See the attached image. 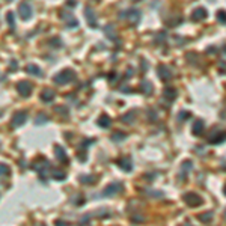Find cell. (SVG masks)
<instances>
[{
  "instance_id": "11",
  "label": "cell",
  "mask_w": 226,
  "mask_h": 226,
  "mask_svg": "<svg viewBox=\"0 0 226 226\" xmlns=\"http://www.w3.org/2000/svg\"><path fill=\"white\" fill-rule=\"evenodd\" d=\"M85 14H86V20H88V23H89L92 27H95V26H97V15H95L93 9H92V8H86V9H85Z\"/></svg>"
},
{
  "instance_id": "32",
  "label": "cell",
  "mask_w": 226,
  "mask_h": 226,
  "mask_svg": "<svg viewBox=\"0 0 226 226\" xmlns=\"http://www.w3.org/2000/svg\"><path fill=\"white\" fill-rule=\"evenodd\" d=\"M217 20L222 23V24H225V21H226V20H225V12H223V11L219 12V14H217Z\"/></svg>"
},
{
  "instance_id": "29",
  "label": "cell",
  "mask_w": 226,
  "mask_h": 226,
  "mask_svg": "<svg viewBox=\"0 0 226 226\" xmlns=\"http://www.w3.org/2000/svg\"><path fill=\"white\" fill-rule=\"evenodd\" d=\"M48 121V118L45 116V115H39V116H36V124H45Z\"/></svg>"
},
{
  "instance_id": "14",
  "label": "cell",
  "mask_w": 226,
  "mask_h": 226,
  "mask_svg": "<svg viewBox=\"0 0 226 226\" xmlns=\"http://www.w3.org/2000/svg\"><path fill=\"white\" fill-rule=\"evenodd\" d=\"M118 164H119V167H122V169L127 170V172H130V170L133 169V163H131V160L128 157L121 158V160L118 161Z\"/></svg>"
},
{
  "instance_id": "22",
  "label": "cell",
  "mask_w": 226,
  "mask_h": 226,
  "mask_svg": "<svg viewBox=\"0 0 226 226\" xmlns=\"http://www.w3.org/2000/svg\"><path fill=\"white\" fill-rule=\"evenodd\" d=\"M6 20L9 23V27L14 30V29H15V14H14V12H8V14H6Z\"/></svg>"
},
{
  "instance_id": "19",
  "label": "cell",
  "mask_w": 226,
  "mask_h": 226,
  "mask_svg": "<svg viewBox=\"0 0 226 226\" xmlns=\"http://www.w3.org/2000/svg\"><path fill=\"white\" fill-rule=\"evenodd\" d=\"M140 89L143 90V93H149V95H151V93H152V85H151V83H149V81H146V80H143V81H142V83H140Z\"/></svg>"
},
{
  "instance_id": "7",
  "label": "cell",
  "mask_w": 226,
  "mask_h": 226,
  "mask_svg": "<svg viewBox=\"0 0 226 226\" xmlns=\"http://www.w3.org/2000/svg\"><path fill=\"white\" fill-rule=\"evenodd\" d=\"M27 121V113L26 112H17L12 116V127H21L24 122Z\"/></svg>"
},
{
  "instance_id": "1",
  "label": "cell",
  "mask_w": 226,
  "mask_h": 226,
  "mask_svg": "<svg viewBox=\"0 0 226 226\" xmlns=\"http://www.w3.org/2000/svg\"><path fill=\"white\" fill-rule=\"evenodd\" d=\"M72 79H74V71L72 69H63L59 74H56L53 80H54V83H57V85H67Z\"/></svg>"
},
{
  "instance_id": "16",
  "label": "cell",
  "mask_w": 226,
  "mask_h": 226,
  "mask_svg": "<svg viewBox=\"0 0 226 226\" xmlns=\"http://www.w3.org/2000/svg\"><path fill=\"white\" fill-rule=\"evenodd\" d=\"M203 128H205V125H203L202 121H196L194 124H193V134L194 136H201L203 133Z\"/></svg>"
},
{
  "instance_id": "5",
  "label": "cell",
  "mask_w": 226,
  "mask_h": 226,
  "mask_svg": "<svg viewBox=\"0 0 226 226\" xmlns=\"http://www.w3.org/2000/svg\"><path fill=\"white\" fill-rule=\"evenodd\" d=\"M18 14H20V17H21L23 20H29L32 17V6L27 2H23V3H20V6H18Z\"/></svg>"
},
{
  "instance_id": "6",
  "label": "cell",
  "mask_w": 226,
  "mask_h": 226,
  "mask_svg": "<svg viewBox=\"0 0 226 226\" xmlns=\"http://www.w3.org/2000/svg\"><path fill=\"white\" fill-rule=\"evenodd\" d=\"M122 189H124V187H122V184H119V182H112V184H109V185L104 189L102 196H113V194L119 193Z\"/></svg>"
},
{
  "instance_id": "8",
  "label": "cell",
  "mask_w": 226,
  "mask_h": 226,
  "mask_svg": "<svg viewBox=\"0 0 226 226\" xmlns=\"http://www.w3.org/2000/svg\"><path fill=\"white\" fill-rule=\"evenodd\" d=\"M157 72H158V77L161 80H164V81H167L169 79H172V71H170L169 67H166V65H160L157 68Z\"/></svg>"
},
{
  "instance_id": "9",
  "label": "cell",
  "mask_w": 226,
  "mask_h": 226,
  "mask_svg": "<svg viewBox=\"0 0 226 226\" xmlns=\"http://www.w3.org/2000/svg\"><path fill=\"white\" fill-rule=\"evenodd\" d=\"M54 154H56V158L60 161V163H65V164L68 163L67 152H65V149L60 146V145H56V146H54Z\"/></svg>"
},
{
  "instance_id": "17",
  "label": "cell",
  "mask_w": 226,
  "mask_h": 226,
  "mask_svg": "<svg viewBox=\"0 0 226 226\" xmlns=\"http://www.w3.org/2000/svg\"><path fill=\"white\" fill-rule=\"evenodd\" d=\"M163 95H164V98H167L169 101H173L175 97H176V89H173V88L167 86V88L164 89V92H163Z\"/></svg>"
},
{
  "instance_id": "18",
  "label": "cell",
  "mask_w": 226,
  "mask_h": 226,
  "mask_svg": "<svg viewBox=\"0 0 226 226\" xmlns=\"http://www.w3.org/2000/svg\"><path fill=\"white\" fill-rule=\"evenodd\" d=\"M26 71L27 72H30L32 76H42V71L39 69V67H36V65H33V63H29L27 67H26Z\"/></svg>"
},
{
  "instance_id": "15",
  "label": "cell",
  "mask_w": 226,
  "mask_h": 226,
  "mask_svg": "<svg viewBox=\"0 0 226 226\" xmlns=\"http://www.w3.org/2000/svg\"><path fill=\"white\" fill-rule=\"evenodd\" d=\"M112 124V119L107 116V115H101L100 118H98V125L101 127V128H109Z\"/></svg>"
},
{
  "instance_id": "21",
  "label": "cell",
  "mask_w": 226,
  "mask_h": 226,
  "mask_svg": "<svg viewBox=\"0 0 226 226\" xmlns=\"http://www.w3.org/2000/svg\"><path fill=\"white\" fill-rule=\"evenodd\" d=\"M104 32H106V35H107L110 39H116V32H115L113 24H107V27L104 29Z\"/></svg>"
},
{
  "instance_id": "2",
  "label": "cell",
  "mask_w": 226,
  "mask_h": 226,
  "mask_svg": "<svg viewBox=\"0 0 226 226\" xmlns=\"http://www.w3.org/2000/svg\"><path fill=\"white\" fill-rule=\"evenodd\" d=\"M121 18H125V20H130L131 24H134L140 20V12L137 9H127V11L121 12Z\"/></svg>"
},
{
  "instance_id": "30",
  "label": "cell",
  "mask_w": 226,
  "mask_h": 226,
  "mask_svg": "<svg viewBox=\"0 0 226 226\" xmlns=\"http://www.w3.org/2000/svg\"><path fill=\"white\" fill-rule=\"evenodd\" d=\"M113 140H122V139H125V134L124 133H121V131H118V133H115V134L112 136Z\"/></svg>"
},
{
  "instance_id": "28",
  "label": "cell",
  "mask_w": 226,
  "mask_h": 226,
  "mask_svg": "<svg viewBox=\"0 0 226 226\" xmlns=\"http://www.w3.org/2000/svg\"><path fill=\"white\" fill-rule=\"evenodd\" d=\"M6 176V175H9V167L6 166V164H3V163H0V176Z\"/></svg>"
},
{
  "instance_id": "34",
  "label": "cell",
  "mask_w": 226,
  "mask_h": 226,
  "mask_svg": "<svg viewBox=\"0 0 226 226\" xmlns=\"http://www.w3.org/2000/svg\"><path fill=\"white\" fill-rule=\"evenodd\" d=\"M39 226H44V225H39Z\"/></svg>"
},
{
  "instance_id": "31",
  "label": "cell",
  "mask_w": 226,
  "mask_h": 226,
  "mask_svg": "<svg viewBox=\"0 0 226 226\" xmlns=\"http://www.w3.org/2000/svg\"><path fill=\"white\" fill-rule=\"evenodd\" d=\"M187 118H190V113H189V112H181L180 115H178V121L187 119Z\"/></svg>"
},
{
  "instance_id": "13",
  "label": "cell",
  "mask_w": 226,
  "mask_h": 226,
  "mask_svg": "<svg viewBox=\"0 0 226 226\" xmlns=\"http://www.w3.org/2000/svg\"><path fill=\"white\" fill-rule=\"evenodd\" d=\"M41 100L44 102H51L54 100V90H51L50 88H48V89H44L42 93H41Z\"/></svg>"
},
{
  "instance_id": "24",
  "label": "cell",
  "mask_w": 226,
  "mask_h": 226,
  "mask_svg": "<svg viewBox=\"0 0 226 226\" xmlns=\"http://www.w3.org/2000/svg\"><path fill=\"white\" fill-rule=\"evenodd\" d=\"M136 116V112L134 110H131L130 113H127L125 116H122V121L124 122H127V124H133V118Z\"/></svg>"
},
{
  "instance_id": "20",
  "label": "cell",
  "mask_w": 226,
  "mask_h": 226,
  "mask_svg": "<svg viewBox=\"0 0 226 226\" xmlns=\"http://www.w3.org/2000/svg\"><path fill=\"white\" fill-rule=\"evenodd\" d=\"M208 140H210V143H223L225 134H223V131H219V133H215V137H211Z\"/></svg>"
},
{
  "instance_id": "33",
  "label": "cell",
  "mask_w": 226,
  "mask_h": 226,
  "mask_svg": "<svg viewBox=\"0 0 226 226\" xmlns=\"http://www.w3.org/2000/svg\"><path fill=\"white\" fill-rule=\"evenodd\" d=\"M56 226H69V225L65 223V222H56Z\"/></svg>"
},
{
  "instance_id": "25",
  "label": "cell",
  "mask_w": 226,
  "mask_h": 226,
  "mask_svg": "<svg viewBox=\"0 0 226 226\" xmlns=\"http://www.w3.org/2000/svg\"><path fill=\"white\" fill-rule=\"evenodd\" d=\"M80 181H81L83 184H93L95 176H92V175H85V176H80Z\"/></svg>"
},
{
  "instance_id": "4",
  "label": "cell",
  "mask_w": 226,
  "mask_h": 226,
  "mask_svg": "<svg viewBox=\"0 0 226 226\" xmlns=\"http://www.w3.org/2000/svg\"><path fill=\"white\" fill-rule=\"evenodd\" d=\"M32 90H33V86L29 83V81H18V85H17V92L21 95V97H29L30 93H32Z\"/></svg>"
},
{
  "instance_id": "26",
  "label": "cell",
  "mask_w": 226,
  "mask_h": 226,
  "mask_svg": "<svg viewBox=\"0 0 226 226\" xmlns=\"http://www.w3.org/2000/svg\"><path fill=\"white\" fill-rule=\"evenodd\" d=\"M50 173H51V176L56 178V180H63V178L67 176V175H65L63 172H60V170H51Z\"/></svg>"
},
{
  "instance_id": "3",
  "label": "cell",
  "mask_w": 226,
  "mask_h": 226,
  "mask_svg": "<svg viewBox=\"0 0 226 226\" xmlns=\"http://www.w3.org/2000/svg\"><path fill=\"white\" fill-rule=\"evenodd\" d=\"M182 199H184V202L187 205H190V206H196V205L202 203V198L199 194H196V193H185L182 196Z\"/></svg>"
},
{
  "instance_id": "12",
  "label": "cell",
  "mask_w": 226,
  "mask_h": 226,
  "mask_svg": "<svg viewBox=\"0 0 226 226\" xmlns=\"http://www.w3.org/2000/svg\"><path fill=\"white\" fill-rule=\"evenodd\" d=\"M62 18H65L68 21V27H71V29H74V27L77 29V27H79V21H77L69 12H63V14H62Z\"/></svg>"
},
{
  "instance_id": "10",
  "label": "cell",
  "mask_w": 226,
  "mask_h": 226,
  "mask_svg": "<svg viewBox=\"0 0 226 226\" xmlns=\"http://www.w3.org/2000/svg\"><path fill=\"white\" fill-rule=\"evenodd\" d=\"M206 9L205 8H196L194 11H193V15L192 18L194 20V21H202V20H205L206 18Z\"/></svg>"
},
{
  "instance_id": "27",
  "label": "cell",
  "mask_w": 226,
  "mask_h": 226,
  "mask_svg": "<svg viewBox=\"0 0 226 226\" xmlns=\"http://www.w3.org/2000/svg\"><path fill=\"white\" fill-rule=\"evenodd\" d=\"M211 217H213L211 213H205V214L199 215V220H201L202 223H208V222H211Z\"/></svg>"
},
{
  "instance_id": "23",
  "label": "cell",
  "mask_w": 226,
  "mask_h": 226,
  "mask_svg": "<svg viewBox=\"0 0 226 226\" xmlns=\"http://www.w3.org/2000/svg\"><path fill=\"white\" fill-rule=\"evenodd\" d=\"M193 169V164H192V161H185L184 164H182V173H181V176H185L190 170Z\"/></svg>"
}]
</instances>
